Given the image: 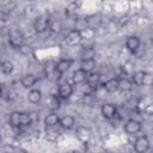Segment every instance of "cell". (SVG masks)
Here are the masks:
<instances>
[{"label": "cell", "instance_id": "1", "mask_svg": "<svg viewBox=\"0 0 153 153\" xmlns=\"http://www.w3.org/2000/svg\"><path fill=\"white\" fill-rule=\"evenodd\" d=\"M7 37H8V43L11 44L12 48H22L24 45V35L19 29L17 27L8 29Z\"/></svg>", "mask_w": 153, "mask_h": 153}, {"label": "cell", "instance_id": "2", "mask_svg": "<svg viewBox=\"0 0 153 153\" xmlns=\"http://www.w3.org/2000/svg\"><path fill=\"white\" fill-rule=\"evenodd\" d=\"M50 18L48 16H39L33 22V30L36 33H43L47 30H49L50 25Z\"/></svg>", "mask_w": 153, "mask_h": 153}, {"label": "cell", "instance_id": "3", "mask_svg": "<svg viewBox=\"0 0 153 153\" xmlns=\"http://www.w3.org/2000/svg\"><path fill=\"white\" fill-rule=\"evenodd\" d=\"M149 146H151V143L146 135L137 136L134 141V151L136 153H146L149 149Z\"/></svg>", "mask_w": 153, "mask_h": 153}, {"label": "cell", "instance_id": "4", "mask_svg": "<svg viewBox=\"0 0 153 153\" xmlns=\"http://www.w3.org/2000/svg\"><path fill=\"white\" fill-rule=\"evenodd\" d=\"M124 131L129 135H134L136 133H139L141 129H142V124L140 121L137 120H134V118H130L128 120L126 123H124V127H123Z\"/></svg>", "mask_w": 153, "mask_h": 153}, {"label": "cell", "instance_id": "5", "mask_svg": "<svg viewBox=\"0 0 153 153\" xmlns=\"http://www.w3.org/2000/svg\"><path fill=\"white\" fill-rule=\"evenodd\" d=\"M82 32L80 31V30H76V29H74V30H71L67 35H66V37H65V41H66V43L67 44H69V45H76V44H79L81 41H82Z\"/></svg>", "mask_w": 153, "mask_h": 153}, {"label": "cell", "instance_id": "6", "mask_svg": "<svg viewBox=\"0 0 153 153\" xmlns=\"http://www.w3.org/2000/svg\"><path fill=\"white\" fill-rule=\"evenodd\" d=\"M100 114L105 120H112L117 115V108L112 103H105L100 106Z\"/></svg>", "mask_w": 153, "mask_h": 153}, {"label": "cell", "instance_id": "7", "mask_svg": "<svg viewBox=\"0 0 153 153\" xmlns=\"http://www.w3.org/2000/svg\"><path fill=\"white\" fill-rule=\"evenodd\" d=\"M75 135L78 137V140L82 143H87L92 136V131L90 128L87 127H78L75 130Z\"/></svg>", "mask_w": 153, "mask_h": 153}, {"label": "cell", "instance_id": "8", "mask_svg": "<svg viewBox=\"0 0 153 153\" xmlns=\"http://www.w3.org/2000/svg\"><path fill=\"white\" fill-rule=\"evenodd\" d=\"M141 45V41L137 36H129L126 39V49L130 53H135Z\"/></svg>", "mask_w": 153, "mask_h": 153}, {"label": "cell", "instance_id": "9", "mask_svg": "<svg viewBox=\"0 0 153 153\" xmlns=\"http://www.w3.org/2000/svg\"><path fill=\"white\" fill-rule=\"evenodd\" d=\"M37 81H38V78L35 74H32V73H26L20 79V84L25 88H31Z\"/></svg>", "mask_w": 153, "mask_h": 153}, {"label": "cell", "instance_id": "10", "mask_svg": "<svg viewBox=\"0 0 153 153\" xmlns=\"http://www.w3.org/2000/svg\"><path fill=\"white\" fill-rule=\"evenodd\" d=\"M85 22H86L87 26H88L91 30H93V29H97V27L100 26L103 19H102V16L97 13V14H91V16L86 17V18H85Z\"/></svg>", "mask_w": 153, "mask_h": 153}, {"label": "cell", "instance_id": "11", "mask_svg": "<svg viewBox=\"0 0 153 153\" xmlns=\"http://www.w3.org/2000/svg\"><path fill=\"white\" fill-rule=\"evenodd\" d=\"M57 93H59V97H60L61 99H68V98L73 94V87H72V85L68 84V82L61 84V85L59 86Z\"/></svg>", "mask_w": 153, "mask_h": 153}, {"label": "cell", "instance_id": "12", "mask_svg": "<svg viewBox=\"0 0 153 153\" xmlns=\"http://www.w3.org/2000/svg\"><path fill=\"white\" fill-rule=\"evenodd\" d=\"M72 60L69 59H61L56 62V73L59 75H62L65 72H67L72 66Z\"/></svg>", "mask_w": 153, "mask_h": 153}, {"label": "cell", "instance_id": "13", "mask_svg": "<svg viewBox=\"0 0 153 153\" xmlns=\"http://www.w3.org/2000/svg\"><path fill=\"white\" fill-rule=\"evenodd\" d=\"M145 76H146V72L139 69L131 73V81L135 86H142L145 85Z\"/></svg>", "mask_w": 153, "mask_h": 153}, {"label": "cell", "instance_id": "14", "mask_svg": "<svg viewBox=\"0 0 153 153\" xmlns=\"http://www.w3.org/2000/svg\"><path fill=\"white\" fill-rule=\"evenodd\" d=\"M99 80H100V74L97 73V72H92V73H88V74H87L86 84H87V86H88L91 90H93V88H96V87L98 86Z\"/></svg>", "mask_w": 153, "mask_h": 153}, {"label": "cell", "instance_id": "15", "mask_svg": "<svg viewBox=\"0 0 153 153\" xmlns=\"http://www.w3.org/2000/svg\"><path fill=\"white\" fill-rule=\"evenodd\" d=\"M60 120H61V117L57 114L51 112V114H49V115H47L44 117V126L47 128H49V127H56L57 124H60Z\"/></svg>", "mask_w": 153, "mask_h": 153}, {"label": "cell", "instance_id": "16", "mask_svg": "<svg viewBox=\"0 0 153 153\" xmlns=\"http://www.w3.org/2000/svg\"><path fill=\"white\" fill-rule=\"evenodd\" d=\"M86 79H87V73H86L85 71H82L81 68L74 71L73 74H72V81H73L74 84H76V85H78V84H81V82H84V81H86Z\"/></svg>", "mask_w": 153, "mask_h": 153}, {"label": "cell", "instance_id": "17", "mask_svg": "<svg viewBox=\"0 0 153 153\" xmlns=\"http://www.w3.org/2000/svg\"><path fill=\"white\" fill-rule=\"evenodd\" d=\"M103 87L106 92H116L118 90V78H111L108 79L104 84Z\"/></svg>", "mask_w": 153, "mask_h": 153}, {"label": "cell", "instance_id": "18", "mask_svg": "<svg viewBox=\"0 0 153 153\" xmlns=\"http://www.w3.org/2000/svg\"><path fill=\"white\" fill-rule=\"evenodd\" d=\"M42 99V92L38 88H32L27 93V100L32 104H38Z\"/></svg>", "mask_w": 153, "mask_h": 153}, {"label": "cell", "instance_id": "19", "mask_svg": "<svg viewBox=\"0 0 153 153\" xmlns=\"http://www.w3.org/2000/svg\"><path fill=\"white\" fill-rule=\"evenodd\" d=\"M74 124H75V118L71 115H66V116L61 117L59 126L63 129H72L74 127Z\"/></svg>", "mask_w": 153, "mask_h": 153}, {"label": "cell", "instance_id": "20", "mask_svg": "<svg viewBox=\"0 0 153 153\" xmlns=\"http://www.w3.org/2000/svg\"><path fill=\"white\" fill-rule=\"evenodd\" d=\"M133 88V81L128 78H118V90L122 92H128Z\"/></svg>", "mask_w": 153, "mask_h": 153}, {"label": "cell", "instance_id": "21", "mask_svg": "<svg viewBox=\"0 0 153 153\" xmlns=\"http://www.w3.org/2000/svg\"><path fill=\"white\" fill-rule=\"evenodd\" d=\"M60 97H57V96H50L47 100H45V105H47V108L49 109V110H51V111H55V110H57L59 108H60V99H59Z\"/></svg>", "mask_w": 153, "mask_h": 153}, {"label": "cell", "instance_id": "22", "mask_svg": "<svg viewBox=\"0 0 153 153\" xmlns=\"http://www.w3.org/2000/svg\"><path fill=\"white\" fill-rule=\"evenodd\" d=\"M80 68L85 71L87 74L92 73L96 68V60H81L80 61Z\"/></svg>", "mask_w": 153, "mask_h": 153}, {"label": "cell", "instance_id": "23", "mask_svg": "<svg viewBox=\"0 0 153 153\" xmlns=\"http://www.w3.org/2000/svg\"><path fill=\"white\" fill-rule=\"evenodd\" d=\"M10 124L13 128H20V112L19 111H12L8 117Z\"/></svg>", "mask_w": 153, "mask_h": 153}, {"label": "cell", "instance_id": "24", "mask_svg": "<svg viewBox=\"0 0 153 153\" xmlns=\"http://www.w3.org/2000/svg\"><path fill=\"white\" fill-rule=\"evenodd\" d=\"M96 57V49L90 47V48H84V50L80 54L81 60H94Z\"/></svg>", "mask_w": 153, "mask_h": 153}, {"label": "cell", "instance_id": "25", "mask_svg": "<svg viewBox=\"0 0 153 153\" xmlns=\"http://www.w3.org/2000/svg\"><path fill=\"white\" fill-rule=\"evenodd\" d=\"M0 68H1V72H2L4 74L8 75V74H11V73L13 72L14 66H13V63H12L11 61H2Z\"/></svg>", "mask_w": 153, "mask_h": 153}, {"label": "cell", "instance_id": "26", "mask_svg": "<svg viewBox=\"0 0 153 153\" xmlns=\"http://www.w3.org/2000/svg\"><path fill=\"white\" fill-rule=\"evenodd\" d=\"M62 30V23L60 20H51L49 25V31L53 33H59Z\"/></svg>", "mask_w": 153, "mask_h": 153}, {"label": "cell", "instance_id": "27", "mask_svg": "<svg viewBox=\"0 0 153 153\" xmlns=\"http://www.w3.org/2000/svg\"><path fill=\"white\" fill-rule=\"evenodd\" d=\"M44 73L47 76L51 75L53 73H56V63L53 61H48L44 65Z\"/></svg>", "mask_w": 153, "mask_h": 153}, {"label": "cell", "instance_id": "28", "mask_svg": "<svg viewBox=\"0 0 153 153\" xmlns=\"http://www.w3.org/2000/svg\"><path fill=\"white\" fill-rule=\"evenodd\" d=\"M31 123H32V120H31L30 114L20 112V127H27Z\"/></svg>", "mask_w": 153, "mask_h": 153}, {"label": "cell", "instance_id": "29", "mask_svg": "<svg viewBox=\"0 0 153 153\" xmlns=\"http://www.w3.org/2000/svg\"><path fill=\"white\" fill-rule=\"evenodd\" d=\"M30 116H31L32 122H35V121H38V120H39V116H38V114H37V112H30Z\"/></svg>", "mask_w": 153, "mask_h": 153}, {"label": "cell", "instance_id": "30", "mask_svg": "<svg viewBox=\"0 0 153 153\" xmlns=\"http://www.w3.org/2000/svg\"><path fill=\"white\" fill-rule=\"evenodd\" d=\"M98 153H112V152H110V151H108V149H103V151H100V152H98Z\"/></svg>", "mask_w": 153, "mask_h": 153}]
</instances>
